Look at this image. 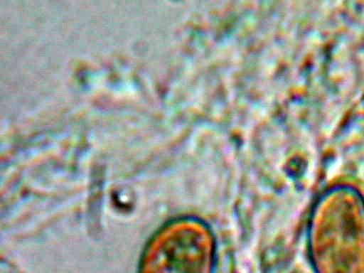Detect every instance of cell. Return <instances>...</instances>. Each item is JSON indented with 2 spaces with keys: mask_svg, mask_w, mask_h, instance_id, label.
I'll use <instances>...</instances> for the list:
<instances>
[{
  "mask_svg": "<svg viewBox=\"0 0 364 273\" xmlns=\"http://www.w3.org/2000/svg\"><path fill=\"white\" fill-rule=\"evenodd\" d=\"M309 249L315 273H364V198L358 191L336 186L319 196Z\"/></svg>",
  "mask_w": 364,
  "mask_h": 273,
  "instance_id": "obj_1",
  "label": "cell"
}]
</instances>
